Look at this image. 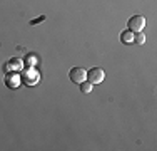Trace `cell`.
<instances>
[{
    "label": "cell",
    "instance_id": "3957f363",
    "mask_svg": "<svg viewBox=\"0 0 157 151\" xmlns=\"http://www.w3.org/2000/svg\"><path fill=\"white\" fill-rule=\"evenodd\" d=\"M104 77H105V72L100 67H92V69L87 71V81L90 84H100L104 81Z\"/></svg>",
    "mask_w": 157,
    "mask_h": 151
},
{
    "label": "cell",
    "instance_id": "5b68a950",
    "mask_svg": "<svg viewBox=\"0 0 157 151\" xmlns=\"http://www.w3.org/2000/svg\"><path fill=\"white\" fill-rule=\"evenodd\" d=\"M20 84H22L20 74H17V72H7V76H5V86H7V88H9V89H17Z\"/></svg>",
    "mask_w": 157,
    "mask_h": 151
},
{
    "label": "cell",
    "instance_id": "ba28073f",
    "mask_svg": "<svg viewBox=\"0 0 157 151\" xmlns=\"http://www.w3.org/2000/svg\"><path fill=\"white\" fill-rule=\"evenodd\" d=\"M78 86H80V91H82L84 94H90V92H92V88H94V84H90L89 81H84V82H80Z\"/></svg>",
    "mask_w": 157,
    "mask_h": 151
},
{
    "label": "cell",
    "instance_id": "52a82bcc",
    "mask_svg": "<svg viewBox=\"0 0 157 151\" xmlns=\"http://www.w3.org/2000/svg\"><path fill=\"white\" fill-rule=\"evenodd\" d=\"M134 39H136V34L130 32L129 29L124 30V32H121V42H122V44L130 45V44H134Z\"/></svg>",
    "mask_w": 157,
    "mask_h": 151
},
{
    "label": "cell",
    "instance_id": "8992f818",
    "mask_svg": "<svg viewBox=\"0 0 157 151\" xmlns=\"http://www.w3.org/2000/svg\"><path fill=\"white\" fill-rule=\"evenodd\" d=\"M24 69V60L18 59V57H13L10 59L9 62L5 64V71L7 72H18V71Z\"/></svg>",
    "mask_w": 157,
    "mask_h": 151
},
{
    "label": "cell",
    "instance_id": "277c9868",
    "mask_svg": "<svg viewBox=\"0 0 157 151\" xmlns=\"http://www.w3.org/2000/svg\"><path fill=\"white\" fill-rule=\"evenodd\" d=\"M69 77L74 84H80V82L87 81V71H84L82 67H72L69 72Z\"/></svg>",
    "mask_w": 157,
    "mask_h": 151
},
{
    "label": "cell",
    "instance_id": "9c48e42d",
    "mask_svg": "<svg viewBox=\"0 0 157 151\" xmlns=\"http://www.w3.org/2000/svg\"><path fill=\"white\" fill-rule=\"evenodd\" d=\"M25 64H27V67H35L37 64V57L33 54H29L27 57H25Z\"/></svg>",
    "mask_w": 157,
    "mask_h": 151
},
{
    "label": "cell",
    "instance_id": "30bf717a",
    "mask_svg": "<svg viewBox=\"0 0 157 151\" xmlns=\"http://www.w3.org/2000/svg\"><path fill=\"white\" fill-rule=\"evenodd\" d=\"M134 42L139 44V45H142V44L145 42V35H144L142 32H137V34H136V39H134Z\"/></svg>",
    "mask_w": 157,
    "mask_h": 151
},
{
    "label": "cell",
    "instance_id": "6da1fadb",
    "mask_svg": "<svg viewBox=\"0 0 157 151\" xmlns=\"http://www.w3.org/2000/svg\"><path fill=\"white\" fill-rule=\"evenodd\" d=\"M20 79H22V84L32 88V86H37L40 82V72L35 67H24L22 74H20Z\"/></svg>",
    "mask_w": 157,
    "mask_h": 151
},
{
    "label": "cell",
    "instance_id": "7a4b0ae2",
    "mask_svg": "<svg viewBox=\"0 0 157 151\" xmlns=\"http://www.w3.org/2000/svg\"><path fill=\"white\" fill-rule=\"evenodd\" d=\"M144 27H145V17L144 15H134V17H130L129 22H127V29L134 34L142 32Z\"/></svg>",
    "mask_w": 157,
    "mask_h": 151
}]
</instances>
